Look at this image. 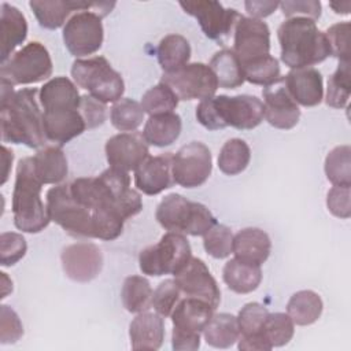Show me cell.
<instances>
[{
    "instance_id": "obj_1",
    "label": "cell",
    "mask_w": 351,
    "mask_h": 351,
    "mask_svg": "<svg viewBox=\"0 0 351 351\" xmlns=\"http://www.w3.org/2000/svg\"><path fill=\"white\" fill-rule=\"evenodd\" d=\"M69 185L73 197L93 217L95 239H118L125 221L143 210L141 196L130 188V176L126 171L108 167L97 177H80Z\"/></svg>"
},
{
    "instance_id": "obj_2",
    "label": "cell",
    "mask_w": 351,
    "mask_h": 351,
    "mask_svg": "<svg viewBox=\"0 0 351 351\" xmlns=\"http://www.w3.org/2000/svg\"><path fill=\"white\" fill-rule=\"evenodd\" d=\"M36 88L14 90V85L1 80L0 125L3 143L25 144L29 148L45 147L43 111L38 107Z\"/></svg>"
},
{
    "instance_id": "obj_3",
    "label": "cell",
    "mask_w": 351,
    "mask_h": 351,
    "mask_svg": "<svg viewBox=\"0 0 351 351\" xmlns=\"http://www.w3.org/2000/svg\"><path fill=\"white\" fill-rule=\"evenodd\" d=\"M277 38L281 60L291 70L314 66L330 56L325 32L319 30L315 21L310 18H288L280 25Z\"/></svg>"
},
{
    "instance_id": "obj_4",
    "label": "cell",
    "mask_w": 351,
    "mask_h": 351,
    "mask_svg": "<svg viewBox=\"0 0 351 351\" xmlns=\"http://www.w3.org/2000/svg\"><path fill=\"white\" fill-rule=\"evenodd\" d=\"M196 118L208 130H219L226 126L250 130L263 121L265 107L256 96L218 95L200 100L196 107Z\"/></svg>"
},
{
    "instance_id": "obj_5",
    "label": "cell",
    "mask_w": 351,
    "mask_h": 351,
    "mask_svg": "<svg viewBox=\"0 0 351 351\" xmlns=\"http://www.w3.org/2000/svg\"><path fill=\"white\" fill-rule=\"evenodd\" d=\"M43 182L37 177L33 158L18 162L12 191V215L16 229L26 233H40L51 222L47 204L41 199Z\"/></svg>"
},
{
    "instance_id": "obj_6",
    "label": "cell",
    "mask_w": 351,
    "mask_h": 351,
    "mask_svg": "<svg viewBox=\"0 0 351 351\" xmlns=\"http://www.w3.org/2000/svg\"><path fill=\"white\" fill-rule=\"evenodd\" d=\"M155 218L167 232L204 236L215 223L213 213L202 203L191 202L180 193H169L156 207Z\"/></svg>"
},
{
    "instance_id": "obj_7",
    "label": "cell",
    "mask_w": 351,
    "mask_h": 351,
    "mask_svg": "<svg viewBox=\"0 0 351 351\" xmlns=\"http://www.w3.org/2000/svg\"><path fill=\"white\" fill-rule=\"evenodd\" d=\"M71 77L92 97L107 104L122 99L125 84L122 75L114 70L104 56L75 59L71 66Z\"/></svg>"
},
{
    "instance_id": "obj_8",
    "label": "cell",
    "mask_w": 351,
    "mask_h": 351,
    "mask_svg": "<svg viewBox=\"0 0 351 351\" xmlns=\"http://www.w3.org/2000/svg\"><path fill=\"white\" fill-rule=\"evenodd\" d=\"M215 308L197 298L181 299L171 313V347L176 351H195L200 347V333L214 315Z\"/></svg>"
},
{
    "instance_id": "obj_9",
    "label": "cell",
    "mask_w": 351,
    "mask_h": 351,
    "mask_svg": "<svg viewBox=\"0 0 351 351\" xmlns=\"http://www.w3.org/2000/svg\"><path fill=\"white\" fill-rule=\"evenodd\" d=\"M191 256V244L184 233L167 232L156 244L140 251L138 266L143 274L147 276H174Z\"/></svg>"
},
{
    "instance_id": "obj_10",
    "label": "cell",
    "mask_w": 351,
    "mask_h": 351,
    "mask_svg": "<svg viewBox=\"0 0 351 351\" xmlns=\"http://www.w3.org/2000/svg\"><path fill=\"white\" fill-rule=\"evenodd\" d=\"M47 211L49 219L73 237L95 239L93 217L71 195L70 185L58 184L47 192Z\"/></svg>"
},
{
    "instance_id": "obj_11",
    "label": "cell",
    "mask_w": 351,
    "mask_h": 351,
    "mask_svg": "<svg viewBox=\"0 0 351 351\" xmlns=\"http://www.w3.org/2000/svg\"><path fill=\"white\" fill-rule=\"evenodd\" d=\"M52 74V59L44 44L30 41L1 63L0 78L11 85L37 84Z\"/></svg>"
},
{
    "instance_id": "obj_12",
    "label": "cell",
    "mask_w": 351,
    "mask_h": 351,
    "mask_svg": "<svg viewBox=\"0 0 351 351\" xmlns=\"http://www.w3.org/2000/svg\"><path fill=\"white\" fill-rule=\"evenodd\" d=\"M160 82L167 85L178 100H204L215 96L218 81L208 64L188 63L174 71L163 73Z\"/></svg>"
},
{
    "instance_id": "obj_13",
    "label": "cell",
    "mask_w": 351,
    "mask_h": 351,
    "mask_svg": "<svg viewBox=\"0 0 351 351\" xmlns=\"http://www.w3.org/2000/svg\"><path fill=\"white\" fill-rule=\"evenodd\" d=\"M103 38L101 16L90 10L75 12L63 26V43L75 58L97 52L101 48Z\"/></svg>"
},
{
    "instance_id": "obj_14",
    "label": "cell",
    "mask_w": 351,
    "mask_h": 351,
    "mask_svg": "<svg viewBox=\"0 0 351 351\" xmlns=\"http://www.w3.org/2000/svg\"><path fill=\"white\" fill-rule=\"evenodd\" d=\"M211 170V152L208 147L200 141H191L173 155V180L184 188H197L203 185L208 180Z\"/></svg>"
},
{
    "instance_id": "obj_15",
    "label": "cell",
    "mask_w": 351,
    "mask_h": 351,
    "mask_svg": "<svg viewBox=\"0 0 351 351\" xmlns=\"http://www.w3.org/2000/svg\"><path fill=\"white\" fill-rule=\"evenodd\" d=\"M180 7L197 19L203 33L208 38L217 41L228 37L241 16L237 10L225 8L221 3L211 0L180 1Z\"/></svg>"
},
{
    "instance_id": "obj_16",
    "label": "cell",
    "mask_w": 351,
    "mask_h": 351,
    "mask_svg": "<svg viewBox=\"0 0 351 351\" xmlns=\"http://www.w3.org/2000/svg\"><path fill=\"white\" fill-rule=\"evenodd\" d=\"M33 10L38 23L45 29H58L66 25V19L74 11H86L90 10L100 15L106 16L115 7L114 1H74V0H32L29 3Z\"/></svg>"
},
{
    "instance_id": "obj_17",
    "label": "cell",
    "mask_w": 351,
    "mask_h": 351,
    "mask_svg": "<svg viewBox=\"0 0 351 351\" xmlns=\"http://www.w3.org/2000/svg\"><path fill=\"white\" fill-rule=\"evenodd\" d=\"M174 281L181 293L191 298L202 299L217 308L221 303L219 287L210 273L207 265L200 259L191 256V259L174 274Z\"/></svg>"
},
{
    "instance_id": "obj_18",
    "label": "cell",
    "mask_w": 351,
    "mask_h": 351,
    "mask_svg": "<svg viewBox=\"0 0 351 351\" xmlns=\"http://www.w3.org/2000/svg\"><path fill=\"white\" fill-rule=\"evenodd\" d=\"M239 60L247 63L270 52V29L262 19L241 15L234 26L232 49Z\"/></svg>"
},
{
    "instance_id": "obj_19",
    "label": "cell",
    "mask_w": 351,
    "mask_h": 351,
    "mask_svg": "<svg viewBox=\"0 0 351 351\" xmlns=\"http://www.w3.org/2000/svg\"><path fill=\"white\" fill-rule=\"evenodd\" d=\"M106 158L110 167L132 171L149 156L148 143L140 132H122L110 137L106 143Z\"/></svg>"
},
{
    "instance_id": "obj_20",
    "label": "cell",
    "mask_w": 351,
    "mask_h": 351,
    "mask_svg": "<svg viewBox=\"0 0 351 351\" xmlns=\"http://www.w3.org/2000/svg\"><path fill=\"white\" fill-rule=\"evenodd\" d=\"M62 267L64 274L75 282H88L103 269L101 250L89 241H78L62 250Z\"/></svg>"
},
{
    "instance_id": "obj_21",
    "label": "cell",
    "mask_w": 351,
    "mask_h": 351,
    "mask_svg": "<svg viewBox=\"0 0 351 351\" xmlns=\"http://www.w3.org/2000/svg\"><path fill=\"white\" fill-rule=\"evenodd\" d=\"M262 96L265 119L271 126L288 130L298 125L300 118V110L284 86L282 78L273 85L265 86L262 90Z\"/></svg>"
},
{
    "instance_id": "obj_22",
    "label": "cell",
    "mask_w": 351,
    "mask_h": 351,
    "mask_svg": "<svg viewBox=\"0 0 351 351\" xmlns=\"http://www.w3.org/2000/svg\"><path fill=\"white\" fill-rule=\"evenodd\" d=\"M282 82L296 104L314 107L324 99L322 74L314 67L292 69L282 77Z\"/></svg>"
},
{
    "instance_id": "obj_23",
    "label": "cell",
    "mask_w": 351,
    "mask_h": 351,
    "mask_svg": "<svg viewBox=\"0 0 351 351\" xmlns=\"http://www.w3.org/2000/svg\"><path fill=\"white\" fill-rule=\"evenodd\" d=\"M173 154L165 152L148 156L143 165L134 170V184L145 195H158L174 184L171 173Z\"/></svg>"
},
{
    "instance_id": "obj_24",
    "label": "cell",
    "mask_w": 351,
    "mask_h": 351,
    "mask_svg": "<svg viewBox=\"0 0 351 351\" xmlns=\"http://www.w3.org/2000/svg\"><path fill=\"white\" fill-rule=\"evenodd\" d=\"M43 125L47 141H52L59 147L82 134L86 129L78 110L43 111Z\"/></svg>"
},
{
    "instance_id": "obj_25",
    "label": "cell",
    "mask_w": 351,
    "mask_h": 351,
    "mask_svg": "<svg viewBox=\"0 0 351 351\" xmlns=\"http://www.w3.org/2000/svg\"><path fill=\"white\" fill-rule=\"evenodd\" d=\"M270 250V237L259 228H245L233 236L232 254L241 262L261 266L267 261Z\"/></svg>"
},
{
    "instance_id": "obj_26",
    "label": "cell",
    "mask_w": 351,
    "mask_h": 351,
    "mask_svg": "<svg viewBox=\"0 0 351 351\" xmlns=\"http://www.w3.org/2000/svg\"><path fill=\"white\" fill-rule=\"evenodd\" d=\"M133 350H159L165 340V321L158 313H138L129 325Z\"/></svg>"
},
{
    "instance_id": "obj_27",
    "label": "cell",
    "mask_w": 351,
    "mask_h": 351,
    "mask_svg": "<svg viewBox=\"0 0 351 351\" xmlns=\"http://www.w3.org/2000/svg\"><path fill=\"white\" fill-rule=\"evenodd\" d=\"M43 111L78 110L81 95L77 85L67 77H53L48 80L38 93Z\"/></svg>"
},
{
    "instance_id": "obj_28",
    "label": "cell",
    "mask_w": 351,
    "mask_h": 351,
    "mask_svg": "<svg viewBox=\"0 0 351 351\" xmlns=\"http://www.w3.org/2000/svg\"><path fill=\"white\" fill-rule=\"evenodd\" d=\"M0 36H1V63L8 60L15 48L21 45L27 36V22L25 15L14 5L3 3L0 7Z\"/></svg>"
},
{
    "instance_id": "obj_29",
    "label": "cell",
    "mask_w": 351,
    "mask_h": 351,
    "mask_svg": "<svg viewBox=\"0 0 351 351\" xmlns=\"http://www.w3.org/2000/svg\"><path fill=\"white\" fill-rule=\"evenodd\" d=\"M33 166L43 184H62L69 173L67 158L59 145L40 148L33 156Z\"/></svg>"
},
{
    "instance_id": "obj_30",
    "label": "cell",
    "mask_w": 351,
    "mask_h": 351,
    "mask_svg": "<svg viewBox=\"0 0 351 351\" xmlns=\"http://www.w3.org/2000/svg\"><path fill=\"white\" fill-rule=\"evenodd\" d=\"M181 129V117L171 111L149 115V118L145 121L143 136L148 144L162 148L171 145L180 137Z\"/></svg>"
},
{
    "instance_id": "obj_31",
    "label": "cell",
    "mask_w": 351,
    "mask_h": 351,
    "mask_svg": "<svg viewBox=\"0 0 351 351\" xmlns=\"http://www.w3.org/2000/svg\"><path fill=\"white\" fill-rule=\"evenodd\" d=\"M222 278L228 288L236 293H250L262 281L261 266L241 262L236 258L229 259L222 270Z\"/></svg>"
},
{
    "instance_id": "obj_32",
    "label": "cell",
    "mask_w": 351,
    "mask_h": 351,
    "mask_svg": "<svg viewBox=\"0 0 351 351\" xmlns=\"http://www.w3.org/2000/svg\"><path fill=\"white\" fill-rule=\"evenodd\" d=\"M324 303L321 296L311 291L303 289L295 292L287 304V314L291 317L293 324L307 326L318 321L322 314Z\"/></svg>"
},
{
    "instance_id": "obj_33",
    "label": "cell",
    "mask_w": 351,
    "mask_h": 351,
    "mask_svg": "<svg viewBox=\"0 0 351 351\" xmlns=\"http://www.w3.org/2000/svg\"><path fill=\"white\" fill-rule=\"evenodd\" d=\"M208 66L214 71L218 81V86L221 88L234 89L241 86L243 82L245 81L243 64L236 56V53L229 48H223L215 52Z\"/></svg>"
},
{
    "instance_id": "obj_34",
    "label": "cell",
    "mask_w": 351,
    "mask_h": 351,
    "mask_svg": "<svg viewBox=\"0 0 351 351\" xmlns=\"http://www.w3.org/2000/svg\"><path fill=\"white\" fill-rule=\"evenodd\" d=\"M204 340L214 348H229L240 337L237 317L229 313L214 314L203 330Z\"/></svg>"
},
{
    "instance_id": "obj_35",
    "label": "cell",
    "mask_w": 351,
    "mask_h": 351,
    "mask_svg": "<svg viewBox=\"0 0 351 351\" xmlns=\"http://www.w3.org/2000/svg\"><path fill=\"white\" fill-rule=\"evenodd\" d=\"M191 45L189 41L181 34H167L165 36L156 49L158 62L163 73L174 71L189 63L191 59Z\"/></svg>"
},
{
    "instance_id": "obj_36",
    "label": "cell",
    "mask_w": 351,
    "mask_h": 351,
    "mask_svg": "<svg viewBox=\"0 0 351 351\" xmlns=\"http://www.w3.org/2000/svg\"><path fill=\"white\" fill-rule=\"evenodd\" d=\"M152 288L143 276H129L125 278L121 299L123 307L133 314L148 311L152 307Z\"/></svg>"
},
{
    "instance_id": "obj_37",
    "label": "cell",
    "mask_w": 351,
    "mask_h": 351,
    "mask_svg": "<svg viewBox=\"0 0 351 351\" xmlns=\"http://www.w3.org/2000/svg\"><path fill=\"white\" fill-rule=\"evenodd\" d=\"M251 159V149L241 138L228 140L218 155V167L226 176H236L244 171Z\"/></svg>"
},
{
    "instance_id": "obj_38",
    "label": "cell",
    "mask_w": 351,
    "mask_h": 351,
    "mask_svg": "<svg viewBox=\"0 0 351 351\" xmlns=\"http://www.w3.org/2000/svg\"><path fill=\"white\" fill-rule=\"evenodd\" d=\"M243 71L245 81L254 85H262L263 88L282 78L280 63L270 53L243 63Z\"/></svg>"
},
{
    "instance_id": "obj_39",
    "label": "cell",
    "mask_w": 351,
    "mask_h": 351,
    "mask_svg": "<svg viewBox=\"0 0 351 351\" xmlns=\"http://www.w3.org/2000/svg\"><path fill=\"white\" fill-rule=\"evenodd\" d=\"M326 178L337 186H351V148L350 145L335 147L325 158Z\"/></svg>"
},
{
    "instance_id": "obj_40",
    "label": "cell",
    "mask_w": 351,
    "mask_h": 351,
    "mask_svg": "<svg viewBox=\"0 0 351 351\" xmlns=\"http://www.w3.org/2000/svg\"><path fill=\"white\" fill-rule=\"evenodd\" d=\"M144 115L141 104L129 97L115 101L110 111L111 123L119 132H134L143 123Z\"/></svg>"
},
{
    "instance_id": "obj_41",
    "label": "cell",
    "mask_w": 351,
    "mask_h": 351,
    "mask_svg": "<svg viewBox=\"0 0 351 351\" xmlns=\"http://www.w3.org/2000/svg\"><path fill=\"white\" fill-rule=\"evenodd\" d=\"M350 62H339L337 69L328 80L325 103L333 108H343L348 104L351 93Z\"/></svg>"
},
{
    "instance_id": "obj_42",
    "label": "cell",
    "mask_w": 351,
    "mask_h": 351,
    "mask_svg": "<svg viewBox=\"0 0 351 351\" xmlns=\"http://www.w3.org/2000/svg\"><path fill=\"white\" fill-rule=\"evenodd\" d=\"M295 333V324L285 313H269L262 335L271 347H282L291 341Z\"/></svg>"
},
{
    "instance_id": "obj_43",
    "label": "cell",
    "mask_w": 351,
    "mask_h": 351,
    "mask_svg": "<svg viewBox=\"0 0 351 351\" xmlns=\"http://www.w3.org/2000/svg\"><path fill=\"white\" fill-rule=\"evenodd\" d=\"M178 101L180 100L176 93L167 85L159 82L143 95L140 104L145 114L156 115L171 112L178 106Z\"/></svg>"
},
{
    "instance_id": "obj_44",
    "label": "cell",
    "mask_w": 351,
    "mask_h": 351,
    "mask_svg": "<svg viewBox=\"0 0 351 351\" xmlns=\"http://www.w3.org/2000/svg\"><path fill=\"white\" fill-rule=\"evenodd\" d=\"M203 247L206 252L215 259L228 258L233 248V233L230 228L222 223H215L203 236Z\"/></svg>"
},
{
    "instance_id": "obj_45",
    "label": "cell",
    "mask_w": 351,
    "mask_h": 351,
    "mask_svg": "<svg viewBox=\"0 0 351 351\" xmlns=\"http://www.w3.org/2000/svg\"><path fill=\"white\" fill-rule=\"evenodd\" d=\"M267 315H269V310L258 302H251L244 304L237 314L240 336L262 335V326Z\"/></svg>"
},
{
    "instance_id": "obj_46",
    "label": "cell",
    "mask_w": 351,
    "mask_h": 351,
    "mask_svg": "<svg viewBox=\"0 0 351 351\" xmlns=\"http://www.w3.org/2000/svg\"><path fill=\"white\" fill-rule=\"evenodd\" d=\"M181 300V291L174 278L162 281L152 293V307L163 318L170 317L177 303Z\"/></svg>"
},
{
    "instance_id": "obj_47",
    "label": "cell",
    "mask_w": 351,
    "mask_h": 351,
    "mask_svg": "<svg viewBox=\"0 0 351 351\" xmlns=\"http://www.w3.org/2000/svg\"><path fill=\"white\" fill-rule=\"evenodd\" d=\"M27 251L25 237L16 232H3L0 234V265L12 266L19 262Z\"/></svg>"
},
{
    "instance_id": "obj_48",
    "label": "cell",
    "mask_w": 351,
    "mask_h": 351,
    "mask_svg": "<svg viewBox=\"0 0 351 351\" xmlns=\"http://www.w3.org/2000/svg\"><path fill=\"white\" fill-rule=\"evenodd\" d=\"M326 40L330 48V56L339 59V62H350V22H339L332 25L325 32Z\"/></svg>"
},
{
    "instance_id": "obj_49",
    "label": "cell",
    "mask_w": 351,
    "mask_h": 351,
    "mask_svg": "<svg viewBox=\"0 0 351 351\" xmlns=\"http://www.w3.org/2000/svg\"><path fill=\"white\" fill-rule=\"evenodd\" d=\"M23 336V325L19 315L7 304L0 306V343L14 344Z\"/></svg>"
},
{
    "instance_id": "obj_50",
    "label": "cell",
    "mask_w": 351,
    "mask_h": 351,
    "mask_svg": "<svg viewBox=\"0 0 351 351\" xmlns=\"http://www.w3.org/2000/svg\"><path fill=\"white\" fill-rule=\"evenodd\" d=\"M106 110H107L106 104L96 100L90 95L81 96V103H80L78 111L81 112L88 129H93V128H97L104 123L106 117H107Z\"/></svg>"
},
{
    "instance_id": "obj_51",
    "label": "cell",
    "mask_w": 351,
    "mask_h": 351,
    "mask_svg": "<svg viewBox=\"0 0 351 351\" xmlns=\"http://www.w3.org/2000/svg\"><path fill=\"white\" fill-rule=\"evenodd\" d=\"M287 18L304 16L313 21L319 19L321 16V3L317 0H293V1H281L278 5Z\"/></svg>"
},
{
    "instance_id": "obj_52",
    "label": "cell",
    "mask_w": 351,
    "mask_h": 351,
    "mask_svg": "<svg viewBox=\"0 0 351 351\" xmlns=\"http://www.w3.org/2000/svg\"><path fill=\"white\" fill-rule=\"evenodd\" d=\"M351 191L350 186H337L329 189L326 195V207L328 210L339 218H350L351 215V204H350Z\"/></svg>"
},
{
    "instance_id": "obj_53",
    "label": "cell",
    "mask_w": 351,
    "mask_h": 351,
    "mask_svg": "<svg viewBox=\"0 0 351 351\" xmlns=\"http://www.w3.org/2000/svg\"><path fill=\"white\" fill-rule=\"evenodd\" d=\"M280 3L277 1H262V0H247L244 3L245 11L251 18H266L278 8Z\"/></svg>"
},
{
    "instance_id": "obj_54",
    "label": "cell",
    "mask_w": 351,
    "mask_h": 351,
    "mask_svg": "<svg viewBox=\"0 0 351 351\" xmlns=\"http://www.w3.org/2000/svg\"><path fill=\"white\" fill-rule=\"evenodd\" d=\"M1 159H3V165H4V169H3V178H1V184H5V181L8 180V176H10V170H11V165H12V160H14V154L11 149H8L5 145L1 147Z\"/></svg>"
},
{
    "instance_id": "obj_55",
    "label": "cell",
    "mask_w": 351,
    "mask_h": 351,
    "mask_svg": "<svg viewBox=\"0 0 351 351\" xmlns=\"http://www.w3.org/2000/svg\"><path fill=\"white\" fill-rule=\"evenodd\" d=\"M0 276H1V296L0 298L4 299L8 293L12 292V281L4 271H1Z\"/></svg>"
},
{
    "instance_id": "obj_56",
    "label": "cell",
    "mask_w": 351,
    "mask_h": 351,
    "mask_svg": "<svg viewBox=\"0 0 351 351\" xmlns=\"http://www.w3.org/2000/svg\"><path fill=\"white\" fill-rule=\"evenodd\" d=\"M329 7L336 12V14H348L351 3L350 1H343V3H329Z\"/></svg>"
}]
</instances>
